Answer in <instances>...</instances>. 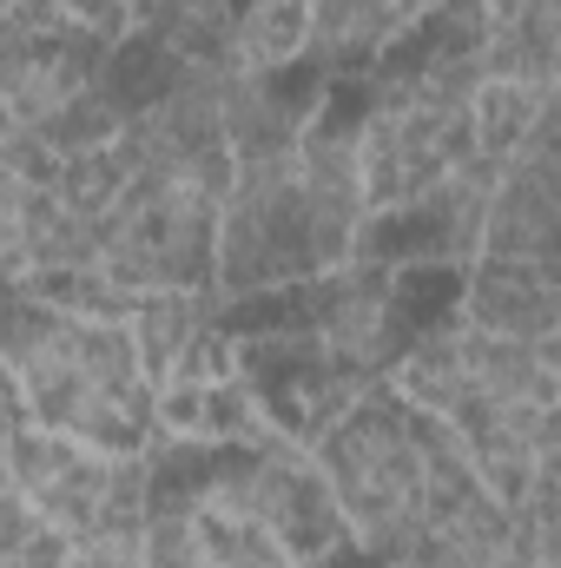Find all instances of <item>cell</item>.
I'll use <instances>...</instances> for the list:
<instances>
[{
    "mask_svg": "<svg viewBox=\"0 0 561 568\" xmlns=\"http://www.w3.org/2000/svg\"><path fill=\"white\" fill-rule=\"evenodd\" d=\"M0 384L20 424L33 429H60L133 456L159 443V390L145 377L126 317L20 291L0 311Z\"/></svg>",
    "mask_w": 561,
    "mask_h": 568,
    "instance_id": "6da1fadb",
    "label": "cell"
},
{
    "mask_svg": "<svg viewBox=\"0 0 561 568\" xmlns=\"http://www.w3.org/2000/svg\"><path fill=\"white\" fill-rule=\"evenodd\" d=\"M304 449L324 476L344 542L377 562H397L456 496L482 489L462 443L436 417L410 410L390 384L357 390Z\"/></svg>",
    "mask_w": 561,
    "mask_h": 568,
    "instance_id": "7a4b0ae2",
    "label": "cell"
},
{
    "mask_svg": "<svg viewBox=\"0 0 561 568\" xmlns=\"http://www.w3.org/2000/svg\"><path fill=\"white\" fill-rule=\"evenodd\" d=\"M384 384L410 410L436 417L442 429H462L476 417H489V410L555 404V351L489 337V331H476V324H462L449 311L442 324H429L417 344L397 357V371Z\"/></svg>",
    "mask_w": 561,
    "mask_h": 568,
    "instance_id": "3957f363",
    "label": "cell"
},
{
    "mask_svg": "<svg viewBox=\"0 0 561 568\" xmlns=\"http://www.w3.org/2000/svg\"><path fill=\"white\" fill-rule=\"evenodd\" d=\"M7 496H20L53 536H93V529H120V523H145L152 503V463L133 449H100L60 429L20 424L7 456H0Z\"/></svg>",
    "mask_w": 561,
    "mask_h": 568,
    "instance_id": "277c9868",
    "label": "cell"
},
{
    "mask_svg": "<svg viewBox=\"0 0 561 568\" xmlns=\"http://www.w3.org/2000/svg\"><path fill=\"white\" fill-rule=\"evenodd\" d=\"M417 265H384V258H344L317 278L290 284L297 291V317L344 377L357 384H384L397 371V357L417 344L429 324H417V291H410Z\"/></svg>",
    "mask_w": 561,
    "mask_h": 568,
    "instance_id": "5b68a950",
    "label": "cell"
},
{
    "mask_svg": "<svg viewBox=\"0 0 561 568\" xmlns=\"http://www.w3.org/2000/svg\"><path fill=\"white\" fill-rule=\"evenodd\" d=\"M561 239V179H555V126L522 140L496 165L489 219H482V252L476 258H516V265H555ZM469 258V265H476Z\"/></svg>",
    "mask_w": 561,
    "mask_h": 568,
    "instance_id": "8992f818",
    "label": "cell"
},
{
    "mask_svg": "<svg viewBox=\"0 0 561 568\" xmlns=\"http://www.w3.org/2000/svg\"><path fill=\"white\" fill-rule=\"evenodd\" d=\"M462 304L456 317L489 331V337H509V344H542L555 351L561 331V284L555 265H516V258H476L462 265Z\"/></svg>",
    "mask_w": 561,
    "mask_h": 568,
    "instance_id": "52a82bcc",
    "label": "cell"
},
{
    "mask_svg": "<svg viewBox=\"0 0 561 568\" xmlns=\"http://www.w3.org/2000/svg\"><path fill=\"white\" fill-rule=\"evenodd\" d=\"M47 212H53V159L47 152L0 159V291H20L40 272Z\"/></svg>",
    "mask_w": 561,
    "mask_h": 568,
    "instance_id": "ba28073f",
    "label": "cell"
},
{
    "mask_svg": "<svg viewBox=\"0 0 561 568\" xmlns=\"http://www.w3.org/2000/svg\"><path fill=\"white\" fill-rule=\"evenodd\" d=\"M67 536H53L20 496H0V568H60Z\"/></svg>",
    "mask_w": 561,
    "mask_h": 568,
    "instance_id": "9c48e42d",
    "label": "cell"
},
{
    "mask_svg": "<svg viewBox=\"0 0 561 568\" xmlns=\"http://www.w3.org/2000/svg\"><path fill=\"white\" fill-rule=\"evenodd\" d=\"M364 568H397V562H377V556H370V562H364Z\"/></svg>",
    "mask_w": 561,
    "mask_h": 568,
    "instance_id": "30bf717a",
    "label": "cell"
},
{
    "mask_svg": "<svg viewBox=\"0 0 561 568\" xmlns=\"http://www.w3.org/2000/svg\"><path fill=\"white\" fill-rule=\"evenodd\" d=\"M0 496H7V476H0Z\"/></svg>",
    "mask_w": 561,
    "mask_h": 568,
    "instance_id": "8fae6325",
    "label": "cell"
}]
</instances>
